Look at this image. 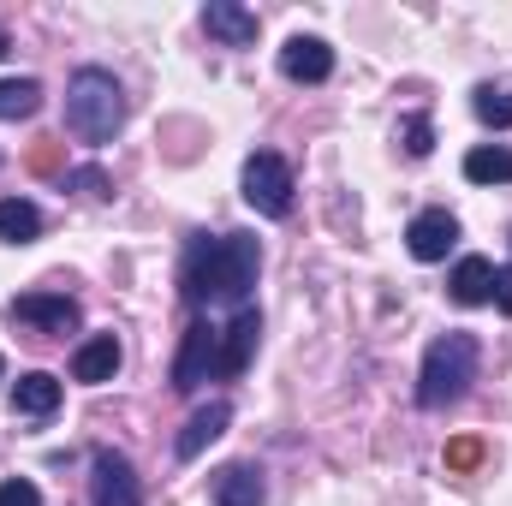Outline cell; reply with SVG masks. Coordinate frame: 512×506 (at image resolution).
<instances>
[{
  "label": "cell",
  "mask_w": 512,
  "mask_h": 506,
  "mask_svg": "<svg viewBox=\"0 0 512 506\" xmlns=\"http://www.w3.org/2000/svg\"><path fill=\"white\" fill-rule=\"evenodd\" d=\"M441 459H447V471H477V465H483V441H477V435H453Z\"/></svg>",
  "instance_id": "cell-21"
},
{
  "label": "cell",
  "mask_w": 512,
  "mask_h": 506,
  "mask_svg": "<svg viewBox=\"0 0 512 506\" xmlns=\"http://www.w3.org/2000/svg\"><path fill=\"white\" fill-rule=\"evenodd\" d=\"M30 173H66V143L42 137V143L30 149Z\"/></svg>",
  "instance_id": "cell-23"
},
{
  "label": "cell",
  "mask_w": 512,
  "mask_h": 506,
  "mask_svg": "<svg viewBox=\"0 0 512 506\" xmlns=\"http://www.w3.org/2000/svg\"><path fill=\"white\" fill-rule=\"evenodd\" d=\"M399 143H405V155H429V149H435V126H429V114L399 120Z\"/></svg>",
  "instance_id": "cell-22"
},
{
  "label": "cell",
  "mask_w": 512,
  "mask_h": 506,
  "mask_svg": "<svg viewBox=\"0 0 512 506\" xmlns=\"http://www.w3.org/2000/svg\"><path fill=\"white\" fill-rule=\"evenodd\" d=\"M215 501L221 506H262L268 501L262 471H256V465H221V471H215Z\"/></svg>",
  "instance_id": "cell-14"
},
{
  "label": "cell",
  "mask_w": 512,
  "mask_h": 506,
  "mask_svg": "<svg viewBox=\"0 0 512 506\" xmlns=\"http://www.w3.org/2000/svg\"><path fill=\"white\" fill-rule=\"evenodd\" d=\"M0 506H42V489L30 477H6L0 483Z\"/></svg>",
  "instance_id": "cell-25"
},
{
  "label": "cell",
  "mask_w": 512,
  "mask_h": 506,
  "mask_svg": "<svg viewBox=\"0 0 512 506\" xmlns=\"http://www.w3.org/2000/svg\"><path fill=\"white\" fill-rule=\"evenodd\" d=\"M256 268H262V245L256 233H221V239H191L185 268H179V292L191 304H239L251 298Z\"/></svg>",
  "instance_id": "cell-1"
},
{
  "label": "cell",
  "mask_w": 512,
  "mask_h": 506,
  "mask_svg": "<svg viewBox=\"0 0 512 506\" xmlns=\"http://www.w3.org/2000/svg\"><path fill=\"white\" fill-rule=\"evenodd\" d=\"M495 304H501V310L512 316V262L501 268V274H495Z\"/></svg>",
  "instance_id": "cell-26"
},
{
  "label": "cell",
  "mask_w": 512,
  "mask_h": 506,
  "mask_svg": "<svg viewBox=\"0 0 512 506\" xmlns=\"http://www.w3.org/2000/svg\"><path fill=\"white\" fill-rule=\"evenodd\" d=\"M477 340L471 334H441L429 352H423V376H417V405L423 411H441L453 399H465V387L477 381Z\"/></svg>",
  "instance_id": "cell-3"
},
{
  "label": "cell",
  "mask_w": 512,
  "mask_h": 506,
  "mask_svg": "<svg viewBox=\"0 0 512 506\" xmlns=\"http://www.w3.org/2000/svg\"><path fill=\"white\" fill-rule=\"evenodd\" d=\"M471 108H477V120H483V126H501V131L512 126V90H501V84H483Z\"/></svg>",
  "instance_id": "cell-20"
},
{
  "label": "cell",
  "mask_w": 512,
  "mask_h": 506,
  "mask_svg": "<svg viewBox=\"0 0 512 506\" xmlns=\"http://www.w3.org/2000/svg\"><path fill=\"white\" fill-rule=\"evenodd\" d=\"M280 72H286L292 84H322V78L334 72V48H328L322 36H292V42L280 48Z\"/></svg>",
  "instance_id": "cell-8"
},
{
  "label": "cell",
  "mask_w": 512,
  "mask_h": 506,
  "mask_svg": "<svg viewBox=\"0 0 512 506\" xmlns=\"http://www.w3.org/2000/svg\"><path fill=\"white\" fill-rule=\"evenodd\" d=\"M60 405V381L48 376V370H30V376L12 381V411H24V417H48Z\"/></svg>",
  "instance_id": "cell-16"
},
{
  "label": "cell",
  "mask_w": 512,
  "mask_h": 506,
  "mask_svg": "<svg viewBox=\"0 0 512 506\" xmlns=\"http://www.w3.org/2000/svg\"><path fill=\"white\" fill-rule=\"evenodd\" d=\"M245 203H251L256 215H268V221L292 215V167L274 149H256L251 161H245Z\"/></svg>",
  "instance_id": "cell-4"
},
{
  "label": "cell",
  "mask_w": 512,
  "mask_h": 506,
  "mask_svg": "<svg viewBox=\"0 0 512 506\" xmlns=\"http://www.w3.org/2000/svg\"><path fill=\"white\" fill-rule=\"evenodd\" d=\"M227 376L221 370V328L215 322H191L185 340H179V358H173V387L179 393H197L203 381Z\"/></svg>",
  "instance_id": "cell-5"
},
{
  "label": "cell",
  "mask_w": 512,
  "mask_h": 506,
  "mask_svg": "<svg viewBox=\"0 0 512 506\" xmlns=\"http://www.w3.org/2000/svg\"><path fill=\"white\" fill-rule=\"evenodd\" d=\"M90 501L96 506H143V489H137V471H131L126 453L96 447V459H90Z\"/></svg>",
  "instance_id": "cell-6"
},
{
  "label": "cell",
  "mask_w": 512,
  "mask_h": 506,
  "mask_svg": "<svg viewBox=\"0 0 512 506\" xmlns=\"http://www.w3.org/2000/svg\"><path fill=\"white\" fill-rule=\"evenodd\" d=\"M0 376H6V358H0Z\"/></svg>",
  "instance_id": "cell-28"
},
{
  "label": "cell",
  "mask_w": 512,
  "mask_h": 506,
  "mask_svg": "<svg viewBox=\"0 0 512 506\" xmlns=\"http://www.w3.org/2000/svg\"><path fill=\"white\" fill-rule=\"evenodd\" d=\"M66 191H84V197H108V173H102V167H72V173H66Z\"/></svg>",
  "instance_id": "cell-24"
},
{
  "label": "cell",
  "mask_w": 512,
  "mask_h": 506,
  "mask_svg": "<svg viewBox=\"0 0 512 506\" xmlns=\"http://www.w3.org/2000/svg\"><path fill=\"white\" fill-rule=\"evenodd\" d=\"M465 179L471 185H512V149H471L465 155Z\"/></svg>",
  "instance_id": "cell-18"
},
{
  "label": "cell",
  "mask_w": 512,
  "mask_h": 506,
  "mask_svg": "<svg viewBox=\"0 0 512 506\" xmlns=\"http://www.w3.org/2000/svg\"><path fill=\"white\" fill-rule=\"evenodd\" d=\"M12 322H30V328H48V334H72L78 328V304L66 292H24L6 304Z\"/></svg>",
  "instance_id": "cell-7"
},
{
  "label": "cell",
  "mask_w": 512,
  "mask_h": 506,
  "mask_svg": "<svg viewBox=\"0 0 512 506\" xmlns=\"http://www.w3.org/2000/svg\"><path fill=\"white\" fill-rule=\"evenodd\" d=\"M36 108H42L36 78H0V120H30Z\"/></svg>",
  "instance_id": "cell-19"
},
{
  "label": "cell",
  "mask_w": 512,
  "mask_h": 506,
  "mask_svg": "<svg viewBox=\"0 0 512 506\" xmlns=\"http://www.w3.org/2000/svg\"><path fill=\"white\" fill-rule=\"evenodd\" d=\"M6 48H12V36H6V30H0V54H6Z\"/></svg>",
  "instance_id": "cell-27"
},
{
  "label": "cell",
  "mask_w": 512,
  "mask_h": 506,
  "mask_svg": "<svg viewBox=\"0 0 512 506\" xmlns=\"http://www.w3.org/2000/svg\"><path fill=\"white\" fill-rule=\"evenodd\" d=\"M447 286H453V304H489V298H495V268H489V256H465Z\"/></svg>",
  "instance_id": "cell-15"
},
{
  "label": "cell",
  "mask_w": 512,
  "mask_h": 506,
  "mask_svg": "<svg viewBox=\"0 0 512 506\" xmlns=\"http://www.w3.org/2000/svg\"><path fill=\"white\" fill-rule=\"evenodd\" d=\"M120 126H126V96H120L114 72H102V66L72 72V84H66V131L78 143H114Z\"/></svg>",
  "instance_id": "cell-2"
},
{
  "label": "cell",
  "mask_w": 512,
  "mask_h": 506,
  "mask_svg": "<svg viewBox=\"0 0 512 506\" xmlns=\"http://www.w3.org/2000/svg\"><path fill=\"white\" fill-rule=\"evenodd\" d=\"M256 334H262V316H256L251 304H245V310H239V316H233V322L221 328V370H227V376H239V370L251 364Z\"/></svg>",
  "instance_id": "cell-13"
},
{
  "label": "cell",
  "mask_w": 512,
  "mask_h": 506,
  "mask_svg": "<svg viewBox=\"0 0 512 506\" xmlns=\"http://www.w3.org/2000/svg\"><path fill=\"white\" fill-rule=\"evenodd\" d=\"M227 423H233V405H227V399H209L203 411H191V423L179 429L173 453H179V459H197L209 441H221V435H227Z\"/></svg>",
  "instance_id": "cell-10"
},
{
  "label": "cell",
  "mask_w": 512,
  "mask_h": 506,
  "mask_svg": "<svg viewBox=\"0 0 512 506\" xmlns=\"http://www.w3.org/2000/svg\"><path fill=\"white\" fill-rule=\"evenodd\" d=\"M203 30L227 48H251L256 42V12H245L239 0H209L203 6Z\"/></svg>",
  "instance_id": "cell-11"
},
{
  "label": "cell",
  "mask_w": 512,
  "mask_h": 506,
  "mask_svg": "<svg viewBox=\"0 0 512 506\" xmlns=\"http://www.w3.org/2000/svg\"><path fill=\"white\" fill-rule=\"evenodd\" d=\"M42 233V209L24 203V197H0V239L6 245H30Z\"/></svg>",
  "instance_id": "cell-17"
},
{
  "label": "cell",
  "mask_w": 512,
  "mask_h": 506,
  "mask_svg": "<svg viewBox=\"0 0 512 506\" xmlns=\"http://www.w3.org/2000/svg\"><path fill=\"white\" fill-rule=\"evenodd\" d=\"M114 370H120V340L114 334H96V340H84L72 352V381H84V387L114 381Z\"/></svg>",
  "instance_id": "cell-12"
},
{
  "label": "cell",
  "mask_w": 512,
  "mask_h": 506,
  "mask_svg": "<svg viewBox=\"0 0 512 506\" xmlns=\"http://www.w3.org/2000/svg\"><path fill=\"white\" fill-rule=\"evenodd\" d=\"M453 239H459V221L447 215V209H423L417 221H411V233H405V245L417 262H441V256L453 251Z\"/></svg>",
  "instance_id": "cell-9"
}]
</instances>
